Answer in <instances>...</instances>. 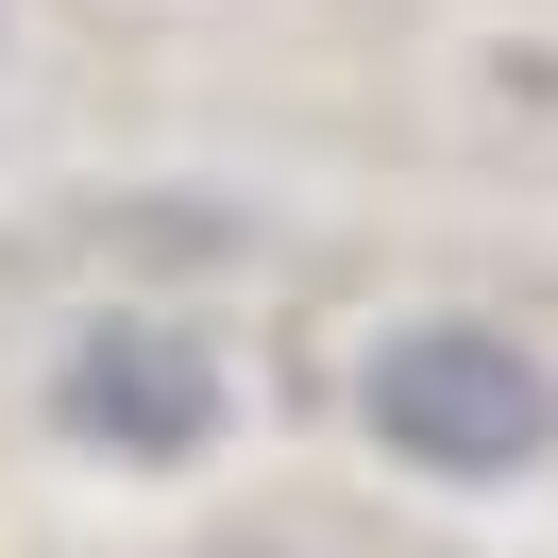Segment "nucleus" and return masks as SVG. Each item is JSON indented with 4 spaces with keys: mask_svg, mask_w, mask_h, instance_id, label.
<instances>
[{
    "mask_svg": "<svg viewBox=\"0 0 558 558\" xmlns=\"http://www.w3.org/2000/svg\"><path fill=\"white\" fill-rule=\"evenodd\" d=\"M355 407H373V440L423 457V474H524V457H558V373L524 339H490V322H407Z\"/></svg>",
    "mask_w": 558,
    "mask_h": 558,
    "instance_id": "nucleus-1",
    "label": "nucleus"
},
{
    "mask_svg": "<svg viewBox=\"0 0 558 558\" xmlns=\"http://www.w3.org/2000/svg\"><path fill=\"white\" fill-rule=\"evenodd\" d=\"M51 407H69L85 440H119V457H204L220 373H204V339H186V322H85L69 373H51Z\"/></svg>",
    "mask_w": 558,
    "mask_h": 558,
    "instance_id": "nucleus-2",
    "label": "nucleus"
}]
</instances>
